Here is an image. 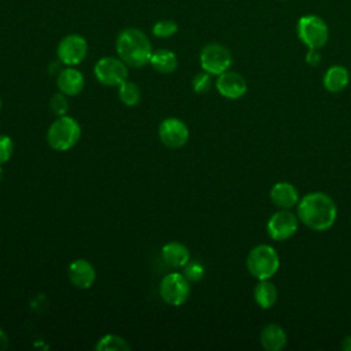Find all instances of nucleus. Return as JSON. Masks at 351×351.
Returning <instances> with one entry per match:
<instances>
[{"label": "nucleus", "instance_id": "f8f14e48", "mask_svg": "<svg viewBox=\"0 0 351 351\" xmlns=\"http://www.w3.org/2000/svg\"><path fill=\"white\" fill-rule=\"evenodd\" d=\"M215 88L221 96L230 100H236L247 93L248 86L245 78L241 74L226 70L225 73L217 75Z\"/></svg>", "mask_w": 351, "mask_h": 351}, {"label": "nucleus", "instance_id": "bb28decb", "mask_svg": "<svg viewBox=\"0 0 351 351\" xmlns=\"http://www.w3.org/2000/svg\"><path fill=\"white\" fill-rule=\"evenodd\" d=\"M14 151V143L10 136L0 134V165L10 160Z\"/></svg>", "mask_w": 351, "mask_h": 351}, {"label": "nucleus", "instance_id": "9b49d317", "mask_svg": "<svg viewBox=\"0 0 351 351\" xmlns=\"http://www.w3.org/2000/svg\"><path fill=\"white\" fill-rule=\"evenodd\" d=\"M158 134L160 141L169 148H181L189 138L188 126L178 118L170 117L160 122Z\"/></svg>", "mask_w": 351, "mask_h": 351}, {"label": "nucleus", "instance_id": "a211bd4d", "mask_svg": "<svg viewBox=\"0 0 351 351\" xmlns=\"http://www.w3.org/2000/svg\"><path fill=\"white\" fill-rule=\"evenodd\" d=\"M160 254L162 259L171 267H184L191 259L189 250L178 241H170L165 244Z\"/></svg>", "mask_w": 351, "mask_h": 351}, {"label": "nucleus", "instance_id": "ddd939ff", "mask_svg": "<svg viewBox=\"0 0 351 351\" xmlns=\"http://www.w3.org/2000/svg\"><path fill=\"white\" fill-rule=\"evenodd\" d=\"M69 278L75 288L88 289L96 280V270L86 259H75L69 265Z\"/></svg>", "mask_w": 351, "mask_h": 351}, {"label": "nucleus", "instance_id": "20e7f679", "mask_svg": "<svg viewBox=\"0 0 351 351\" xmlns=\"http://www.w3.org/2000/svg\"><path fill=\"white\" fill-rule=\"evenodd\" d=\"M80 137V123L67 115H62L55 119L47 132V141L49 147L56 151H67L73 148L78 143Z\"/></svg>", "mask_w": 351, "mask_h": 351}, {"label": "nucleus", "instance_id": "0eeeda50", "mask_svg": "<svg viewBox=\"0 0 351 351\" xmlns=\"http://www.w3.org/2000/svg\"><path fill=\"white\" fill-rule=\"evenodd\" d=\"M200 66L203 71L211 75H219L232 66V55L229 49L218 43H210L200 51Z\"/></svg>", "mask_w": 351, "mask_h": 351}, {"label": "nucleus", "instance_id": "b1692460", "mask_svg": "<svg viewBox=\"0 0 351 351\" xmlns=\"http://www.w3.org/2000/svg\"><path fill=\"white\" fill-rule=\"evenodd\" d=\"M211 85H213L211 74H208L206 71L196 74L192 80V89L196 93H207L211 89Z\"/></svg>", "mask_w": 351, "mask_h": 351}, {"label": "nucleus", "instance_id": "393cba45", "mask_svg": "<svg viewBox=\"0 0 351 351\" xmlns=\"http://www.w3.org/2000/svg\"><path fill=\"white\" fill-rule=\"evenodd\" d=\"M184 276L189 280V282H195L203 278L204 276V267L200 262L197 261H189L185 266H184Z\"/></svg>", "mask_w": 351, "mask_h": 351}, {"label": "nucleus", "instance_id": "9d476101", "mask_svg": "<svg viewBox=\"0 0 351 351\" xmlns=\"http://www.w3.org/2000/svg\"><path fill=\"white\" fill-rule=\"evenodd\" d=\"M88 53V43L81 34L64 36L56 48L58 59L66 66L80 64Z\"/></svg>", "mask_w": 351, "mask_h": 351}, {"label": "nucleus", "instance_id": "1a4fd4ad", "mask_svg": "<svg viewBox=\"0 0 351 351\" xmlns=\"http://www.w3.org/2000/svg\"><path fill=\"white\" fill-rule=\"evenodd\" d=\"M128 64L121 58L106 56L96 62L93 73L96 80L106 86H119L128 80Z\"/></svg>", "mask_w": 351, "mask_h": 351}, {"label": "nucleus", "instance_id": "f03ea898", "mask_svg": "<svg viewBox=\"0 0 351 351\" xmlns=\"http://www.w3.org/2000/svg\"><path fill=\"white\" fill-rule=\"evenodd\" d=\"M118 56L130 67H143L149 63L152 45L148 36L137 27H126L115 40Z\"/></svg>", "mask_w": 351, "mask_h": 351}, {"label": "nucleus", "instance_id": "6ab92c4d", "mask_svg": "<svg viewBox=\"0 0 351 351\" xmlns=\"http://www.w3.org/2000/svg\"><path fill=\"white\" fill-rule=\"evenodd\" d=\"M252 295H254L255 303L261 308L267 310L276 304L278 298V291H277V287L270 280H258Z\"/></svg>", "mask_w": 351, "mask_h": 351}, {"label": "nucleus", "instance_id": "423d86ee", "mask_svg": "<svg viewBox=\"0 0 351 351\" xmlns=\"http://www.w3.org/2000/svg\"><path fill=\"white\" fill-rule=\"evenodd\" d=\"M191 293L189 280L181 273L166 274L159 285V295L162 300L170 306L184 304Z\"/></svg>", "mask_w": 351, "mask_h": 351}, {"label": "nucleus", "instance_id": "f257e3e1", "mask_svg": "<svg viewBox=\"0 0 351 351\" xmlns=\"http://www.w3.org/2000/svg\"><path fill=\"white\" fill-rule=\"evenodd\" d=\"M299 222L315 232L333 226L337 218L336 202L325 192H310L300 197L296 206Z\"/></svg>", "mask_w": 351, "mask_h": 351}, {"label": "nucleus", "instance_id": "4468645a", "mask_svg": "<svg viewBox=\"0 0 351 351\" xmlns=\"http://www.w3.org/2000/svg\"><path fill=\"white\" fill-rule=\"evenodd\" d=\"M270 202L278 208H292L298 206L300 196L296 186L288 181L276 182L269 192Z\"/></svg>", "mask_w": 351, "mask_h": 351}, {"label": "nucleus", "instance_id": "c85d7f7f", "mask_svg": "<svg viewBox=\"0 0 351 351\" xmlns=\"http://www.w3.org/2000/svg\"><path fill=\"white\" fill-rule=\"evenodd\" d=\"M8 346V336L7 333L0 328V351L5 350Z\"/></svg>", "mask_w": 351, "mask_h": 351}, {"label": "nucleus", "instance_id": "2eb2a0df", "mask_svg": "<svg viewBox=\"0 0 351 351\" xmlns=\"http://www.w3.org/2000/svg\"><path fill=\"white\" fill-rule=\"evenodd\" d=\"M84 75L80 70L69 66L59 71L56 77V85L59 90L66 96H77L84 89Z\"/></svg>", "mask_w": 351, "mask_h": 351}, {"label": "nucleus", "instance_id": "aec40b11", "mask_svg": "<svg viewBox=\"0 0 351 351\" xmlns=\"http://www.w3.org/2000/svg\"><path fill=\"white\" fill-rule=\"evenodd\" d=\"M149 64L162 74L173 73L178 66L177 55L170 49H158L154 51L149 59Z\"/></svg>", "mask_w": 351, "mask_h": 351}, {"label": "nucleus", "instance_id": "6e6552de", "mask_svg": "<svg viewBox=\"0 0 351 351\" xmlns=\"http://www.w3.org/2000/svg\"><path fill=\"white\" fill-rule=\"evenodd\" d=\"M299 228L298 215L291 208H280L270 215L266 223L267 234L271 240L285 241L291 239Z\"/></svg>", "mask_w": 351, "mask_h": 351}, {"label": "nucleus", "instance_id": "5701e85b", "mask_svg": "<svg viewBox=\"0 0 351 351\" xmlns=\"http://www.w3.org/2000/svg\"><path fill=\"white\" fill-rule=\"evenodd\" d=\"M178 32V25L171 19H162L158 21L152 26V34L159 38H167L174 36Z\"/></svg>", "mask_w": 351, "mask_h": 351}, {"label": "nucleus", "instance_id": "f3484780", "mask_svg": "<svg viewBox=\"0 0 351 351\" xmlns=\"http://www.w3.org/2000/svg\"><path fill=\"white\" fill-rule=\"evenodd\" d=\"M350 82V73L344 66L333 64L330 66L322 77L324 88L330 93H339L347 88Z\"/></svg>", "mask_w": 351, "mask_h": 351}, {"label": "nucleus", "instance_id": "412c9836", "mask_svg": "<svg viewBox=\"0 0 351 351\" xmlns=\"http://www.w3.org/2000/svg\"><path fill=\"white\" fill-rule=\"evenodd\" d=\"M97 351H129L130 346L128 341L118 335H106L95 346Z\"/></svg>", "mask_w": 351, "mask_h": 351}, {"label": "nucleus", "instance_id": "7c9ffc66", "mask_svg": "<svg viewBox=\"0 0 351 351\" xmlns=\"http://www.w3.org/2000/svg\"><path fill=\"white\" fill-rule=\"evenodd\" d=\"M1 104H3V103H1V99H0V110H1Z\"/></svg>", "mask_w": 351, "mask_h": 351}, {"label": "nucleus", "instance_id": "dca6fc26", "mask_svg": "<svg viewBox=\"0 0 351 351\" xmlns=\"http://www.w3.org/2000/svg\"><path fill=\"white\" fill-rule=\"evenodd\" d=\"M288 336L278 324H267L259 332V343L266 351H281L287 344Z\"/></svg>", "mask_w": 351, "mask_h": 351}, {"label": "nucleus", "instance_id": "c756f323", "mask_svg": "<svg viewBox=\"0 0 351 351\" xmlns=\"http://www.w3.org/2000/svg\"><path fill=\"white\" fill-rule=\"evenodd\" d=\"M340 348L344 351H351V335L346 336L340 344Z\"/></svg>", "mask_w": 351, "mask_h": 351}, {"label": "nucleus", "instance_id": "a878e982", "mask_svg": "<svg viewBox=\"0 0 351 351\" xmlns=\"http://www.w3.org/2000/svg\"><path fill=\"white\" fill-rule=\"evenodd\" d=\"M49 107L53 114H56L59 117L66 115V112L69 110V101L66 99V95H63L62 92L53 95L52 99L49 100Z\"/></svg>", "mask_w": 351, "mask_h": 351}, {"label": "nucleus", "instance_id": "4be33fe9", "mask_svg": "<svg viewBox=\"0 0 351 351\" xmlns=\"http://www.w3.org/2000/svg\"><path fill=\"white\" fill-rule=\"evenodd\" d=\"M118 96L125 106L133 107L140 101V89L134 82L126 80L118 86Z\"/></svg>", "mask_w": 351, "mask_h": 351}, {"label": "nucleus", "instance_id": "39448f33", "mask_svg": "<svg viewBox=\"0 0 351 351\" xmlns=\"http://www.w3.org/2000/svg\"><path fill=\"white\" fill-rule=\"evenodd\" d=\"M299 40L307 48L321 49L329 38V27L326 22L318 15H303L299 18L296 25Z\"/></svg>", "mask_w": 351, "mask_h": 351}, {"label": "nucleus", "instance_id": "7ed1b4c3", "mask_svg": "<svg viewBox=\"0 0 351 351\" xmlns=\"http://www.w3.org/2000/svg\"><path fill=\"white\" fill-rule=\"evenodd\" d=\"M245 266L254 278L270 280L280 269L278 252L269 244H258L248 252Z\"/></svg>", "mask_w": 351, "mask_h": 351}, {"label": "nucleus", "instance_id": "cd10ccee", "mask_svg": "<svg viewBox=\"0 0 351 351\" xmlns=\"http://www.w3.org/2000/svg\"><path fill=\"white\" fill-rule=\"evenodd\" d=\"M319 62H321V53H319V49L308 48V51H307V53H306V63L314 67V66L319 64Z\"/></svg>", "mask_w": 351, "mask_h": 351}]
</instances>
